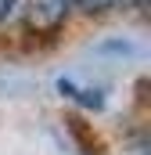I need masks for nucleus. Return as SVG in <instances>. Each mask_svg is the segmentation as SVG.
<instances>
[{
	"mask_svg": "<svg viewBox=\"0 0 151 155\" xmlns=\"http://www.w3.org/2000/svg\"><path fill=\"white\" fill-rule=\"evenodd\" d=\"M72 0H29L25 7V29L36 36H50L69 22Z\"/></svg>",
	"mask_w": 151,
	"mask_h": 155,
	"instance_id": "1",
	"label": "nucleus"
},
{
	"mask_svg": "<svg viewBox=\"0 0 151 155\" xmlns=\"http://www.w3.org/2000/svg\"><path fill=\"white\" fill-rule=\"evenodd\" d=\"M58 90H61L65 97L79 101L83 108H104V94H101V90H90V87H83V83H76V79H58Z\"/></svg>",
	"mask_w": 151,
	"mask_h": 155,
	"instance_id": "2",
	"label": "nucleus"
},
{
	"mask_svg": "<svg viewBox=\"0 0 151 155\" xmlns=\"http://www.w3.org/2000/svg\"><path fill=\"white\" fill-rule=\"evenodd\" d=\"M18 4H22V0H0V25L14 15V7H18Z\"/></svg>",
	"mask_w": 151,
	"mask_h": 155,
	"instance_id": "4",
	"label": "nucleus"
},
{
	"mask_svg": "<svg viewBox=\"0 0 151 155\" xmlns=\"http://www.w3.org/2000/svg\"><path fill=\"white\" fill-rule=\"evenodd\" d=\"M72 7H79L83 15H104V11L119 7V0H72Z\"/></svg>",
	"mask_w": 151,
	"mask_h": 155,
	"instance_id": "3",
	"label": "nucleus"
}]
</instances>
